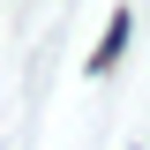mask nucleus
<instances>
[{"label":"nucleus","mask_w":150,"mask_h":150,"mask_svg":"<svg viewBox=\"0 0 150 150\" xmlns=\"http://www.w3.org/2000/svg\"><path fill=\"white\" fill-rule=\"evenodd\" d=\"M120 53H128V15H112V30H105V53H98L90 68L105 75V68H112V60H120Z\"/></svg>","instance_id":"obj_1"}]
</instances>
